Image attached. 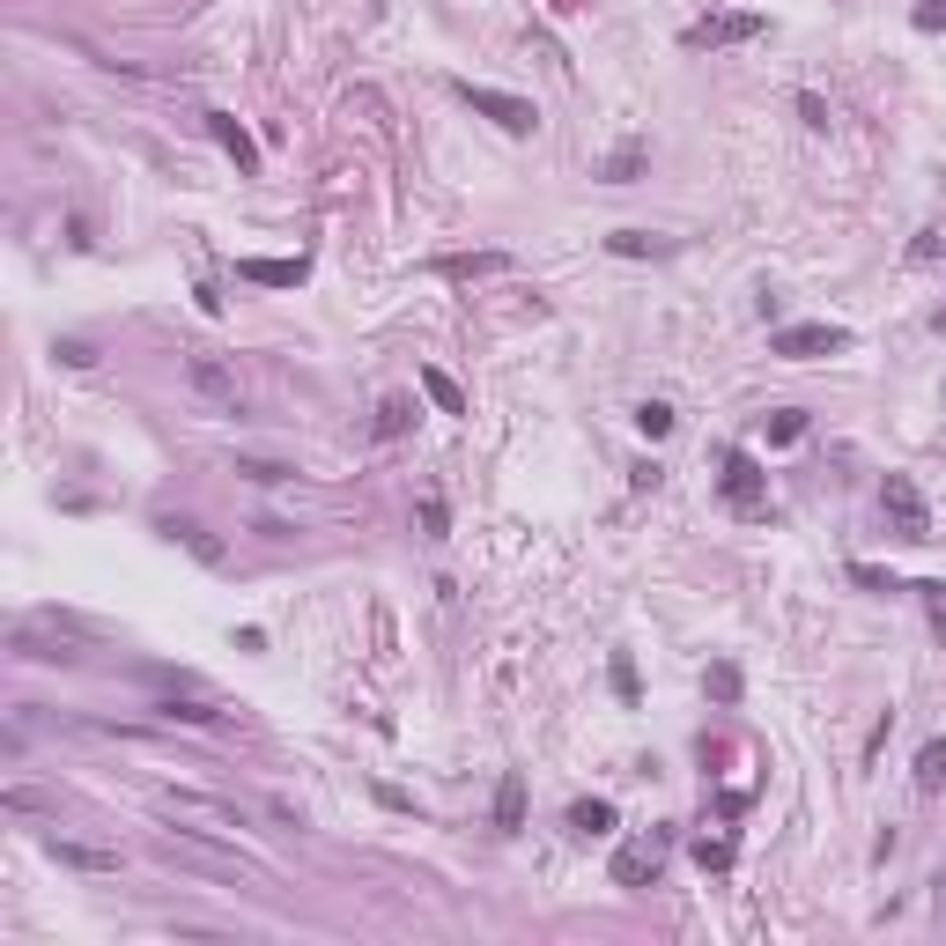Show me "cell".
Wrapping results in <instances>:
<instances>
[{"label": "cell", "instance_id": "obj_1", "mask_svg": "<svg viewBox=\"0 0 946 946\" xmlns=\"http://www.w3.org/2000/svg\"><path fill=\"white\" fill-rule=\"evenodd\" d=\"M155 814H163V821H193L200 836L245 828V821H237V806H223V798H200V792H155Z\"/></svg>", "mask_w": 946, "mask_h": 946}, {"label": "cell", "instance_id": "obj_2", "mask_svg": "<svg viewBox=\"0 0 946 946\" xmlns=\"http://www.w3.org/2000/svg\"><path fill=\"white\" fill-rule=\"evenodd\" d=\"M185 385H193L207 407H229V415H237V399H245L237 370H229V363H215V355H185Z\"/></svg>", "mask_w": 946, "mask_h": 946}, {"label": "cell", "instance_id": "obj_3", "mask_svg": "<svg viewBox=\"0 0 946 946\" xmlns=\"http://www.w3.org/2000/svg\"><path fill=\"white\" fill-rule=\"evenodd\" d=\"M459 97H466L473 111H488L503 133H533V126H540V111H533L525 97H510V89H473V82H459Z\"/></svg>", "mask_w": 946, "mask_h": 946}, {"label": "cell", "instance_id": "obj_4", "mask_svg": "<svg viewBox=\"0 0 946 946\" xmlns=\"http://www.w3.org/2000/svg\"><path fill=\"white\" fill-rule=\"evenodd\" d=\"M843 341H850L843 325L814 319V325H784V333H776L770 348H776V355H792V363H814V355H836V348H843Z\"/></svg>", "mask_w": 946, "mask_h": 946}, {"label": "cell", "instance_id": "obj_5", "mask_svg": "<svg viewBox=\"0 0 946 946\" xmlns=\"http://www.w3.org/2000/svg\"><path fill=\"white\" fill-rule=\"evenodd\" d=\"M880 510L895 518L902 540H932V518H924V496L902 481V473H888V488H880Z\"/></svg>", "mask_w": 946, "mask_h": 946}, {"label": "cell", "instance_id": "obj_6", "mask_svg": "<svg viewBox=\"0 0 946 946\" xmlns=\"http://www.w3.org/2000/svg\"><path fill=\"white\" fill-rule=\"evenodd\" d=\"M718 488H724V503H732V510H748V518H754V510H770V496H762V466H754L748 451H732V459H724Z\"/></svg>", "mask_w": 946, "mask_h": 946}, {"label": "cell", "instance_id": "obj_7", "mask_svg": "<svg viewBox=\"0 0 946 946\" xmlns=\"http://www.w3.org/2000/svg\"><path fill=\"white\" fill-rule=\"evenodd\" d=\"M658 858H666V843H658V836H651V843L614 850V880H622V888H651V880H658Z\"/></svg>", "mask_w": 946, "mask_h": 946}, {"label": "cell", "instance_id": "obj_8", "mask_svg": "<svg viewBox=\"0 0 946 946\" xmlns=\"http://www.w3.org/2000/svg\"><path fill=\"white\" fill-rule=\"evenodd\" d=\"M762 30V15H710V23L688 30V45H740V37H754Z\"/></svg>", "mask_w": 946, "mask_h": 946}, {"label": "cell", "instance_id": "obj_9", "mask_svg": "<svg viewBox=\"0 0 946 946\" xmlns=\"http://www.w3.org/2000/svg\"><path fill=\"white\" fill-rule=\"evenodd\" d=\"M45 850L75 872H119V850H89V843H67V836H45Z\"/></svg>", "mask_w": 946, "mask_h": 946}, {"label": "cell", "instance_id": "obj_10", "mask_svg": "<svg viewBox=\"0 0 946 946\" xmlns=\"http://www.w3.org/2000/svg\"><path fill=\"white\" fill-rule=\"evenodd\" d=\"M207 126H215V141H223L229 155H237V171H259V141H251L245 126L229 119V111H207Z\"/></svg>", "mask_w": 946, "mask_h": 946}, {"label": "cell", "instance_id": "obj_11", "mask_svg": "<svg viewBox=\"0 0 946 946\" xmlns=\"http://www.w3.org/2000/svg\"><path fill=\"white\" fill-rule=\"evenodd\" d=\"M237 275L259 281V289H297V281H303V259H245Z\"/></svg>", "mask_w": 946, "mask_h": 946}, {"label": "cell", "instance_id": "obj_12", "mask_svg": "<svg viewBox=\"0 0 946 946\" xmlns=\"http://www.w3.org/2000/svg\"><path fill=\"white\" fill-rule=\"evenodd\" d=\"M163 533H171L178 548H193L200 562H223V540H215L207 525H193V518H163Z\"/></svg>", "mask_w": 946, "mask_h": 946}, {"label": "cell", "instance_id": "obj_13", "mask_svg": "<svg viewBox=\"0 0 946 946\" xmlns=\"http://www.w3.org/2000/svg\"><path fill=\"white\" fill-rule=\"evenodd\" d=\"M570 828H577V836H614V806H606V798H577Z\"/></svg>", "mask_w": 946, "mask_h": 946}, {"label": "cell", "instance_id": "obj_14", "mask_svg": "<svg viewBox=\"0 0 946 946\" xmlns=\"http://www.w3.org/2000/svg\"><path fill=\"white\" fill-rule=\"evenodd\" d=\"M163 718H178V724H215L223 718V702H207V696H171V702H155Z\"/></svg>", "mask_w": 946, "mask_h": 946}, {"label": "cell", "instance_id": "obj_15", "mask_svg": "<svg viewBox=\"0 0 946 946\" xmlns=\"http://www.w3.org/2000/svg\"><path fill=\"white\" fill-rule=\"evenodd\" d=\"M503 267H510L503 251H473V259H444V275H451V281H473V275H503Z\"/></svg>", "mask_w": 946, "mask_h": 946}, {"label": "cell", "instance_id": "obj_16", "mask_svg": "<svg viewBox=\"0 0 946 946\" xmlns=\"http://www.w3.org/2000/svg\"><path fill=\"white\" fill-rule=\"evenodd\" d=\"M422 393L437 399V407H444V415H466V393H459V385H451L444 370H422Z\"/></svg>", "mask_w": 946, "mask_h": 946}, {"label": "cell", "instance_id": "obj_17", "mask_svg": "<svg viewBox=\"0 0 946 946\" xmlns=\"http://www.w3.org/2000/svg\"><path fill=\"white\" fill-rule=\"evenodd\" d=\"M525 821V784L518 776H503V792H496V828H518Z\"/></svg>", "mask_w": 946, "mask_h": 946}, {"label": "cell", "instance_id": "obj_18", "mask_svg": "<svg viewBox=\"0 0 946 946\" xmlns=\"http://www.w3.org/2000/svg\"><path fill=\"white\" fill-rule=\"evenodd\" d=\"M939 784H946V740H932L917 754V792H939Z\"/></svg>", "mask_w": 946, "mask_h": 946}, {"label": "cell", "instance_id": "obj_19", "mask_svg": "<svg viewBox=\"0 0 946 946\" xmlns=\"http://www.w3.org/2000/svg\"><path fill=\"white\" fill-rule=\"evenodd\" d=\"M237 473H245V481H259V488H281L297 466H281V459H237Z\"/></svg>", "mask_w": 946, "mask_h": 946}, {"label": "cell", "instance_id": "obj_20", "mask_svg": "<svg viewBox=\"0 0 946 946\" xmlns=\"http://www.w3.org/2000/svg\"><path fill=\"white\" fill-rule=\"evenodd\" d=\"M407 422H415L407 399H385V407H377V437H407Z\"/></svg>", "mask_w": 946, "mask_h": 946}, {"label": "cell", "instance_id": "obj_21", "mask_svg": "<svg viewBox=\"0 0 946 946\" xmlns=\"http://www.w3.org/2000/svg\"><path fill=\"white\" fill-rule=\"evenodd\" d=\"M606 245L622 251V259H644V251H666V245H658V237H644V229H614Z\"/></svg>", "mask_w": 946, "mask_h": 946}, {"label": "cell", "instance_id": "obj_22", "mask_svg": "<svg viewBox=\"0 0 946 946\" xmlns=\"http://www.w3.org/2000/svg\"><path fill=\"white\" fill-rule=\"evenodd\" d=\"M636 429H644V437H666V429H673V407H666V399H644V407H636Z\"/></svg>", "mask_w": 946, "mask_h": 946}, {"label": "cell", "instance_id": "obj_23", "mask_svg": "<svg viewBox=\"0 0 946 946\" xmlns=\"http://www.w3.org/2000/svg\"><path fill=\"white\" fill-rule=\"evenodd\" d=\"M798 437H806V415H798V407H784V415L770 422V444H798Z\"/></svg>", "mask_w": 946, "mask_h": 946}, {"label": "cell", "instance_id": "obj_24", "mask_svg": "<svg viewBox=\"0 0 946 946\" xmlns=\"http://www.w3.org/2000/svg\"><path fill=\"white\" fill-rule=\"evenodd\" d=\"M636 163H644V149H636V141H628V149H614V155H606V178H614V185H622V178H636Z\"/></svg>", "mask_w": 946, "mask_h": 946}, {"label": "cell", "instance_id": "obj_25", "mask_svg": "<svg viewBox=\"0 0 946 946\" xmlns=\"http://www.w3.org/2000/svg\"><path fill=\"white\" fill-rule=\"evenodd\" d=\"M60 363H75V370H89V363H97V348H89V341H60Z\"/></svg>", "mask_w": 946, "mask_h": 946}, {"label": "cell", "instance_id": "obj_26", "mask_svg": "<svg viewBox=\"0 0 946 946\" xmlns=\"http://www.w3.org/2000/svg\"><path fill=\"white\" fill-rule=\"evenodd\" d=\"M696 858H702V866H732V843H710V836H702Z\"/></svg>", "mask_w": 946, "mask_h": 946}, {"label": "cell", "instance_id": "obj_27", "mask_svg": "<svg viewBox=\"0 0 946 946\" xmlns=\"http://www.w3.org/2000/svg\"><path fill=\"white\" fill-rule=\"evenodd\" d=\"M917 30H946V0H924V8H917Z\"/></svg>", "mask_w": 946, "mask_h": 946}, {"label": "cell", "instance_id": "obj_28", "mask_svg": "<svg viewBox=\"0 0 946 946\" xmlns=\"http://www.w3.org/2000/svg\"><path fill=\"white\" fill-rule=\"evenodd\" d=\"M932 325H939V333H946V311H939V319H932Z\"/></svg>", "mask_w": 946, "mask_h": 946}]
</instances>
